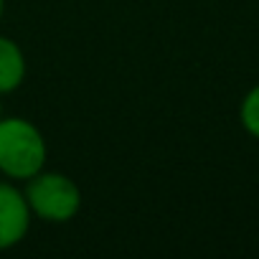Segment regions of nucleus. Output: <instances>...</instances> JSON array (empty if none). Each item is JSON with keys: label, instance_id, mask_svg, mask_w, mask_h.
<instances>
[{"label": "nucleus", "instance_id": "nucleus-1", "mask_svg": "<svg viewBox=\"0 0 259 259\" xmlns=\"http://www.w3.org/2000/svg\"><path fill=\"white\" fill-rule=\"evenodd\" d=\"M46 138L26 117H0V173L13 183H26L46 168Z\"/></svg>", "mask_w": 259, "mask_h": 259}, {"label": "nucleus", "instance_id": "nucleus-2", "mask_svg": "<svg viewBox=\"0 0 259 259\" xmlns=\"http://www.w3.org/2000/svg\"><path fill=\"white\" fill-rule=\"evenodd\" d=\"M31 213L46 224H66L81 211V188L59 170H38L23 188Z\"/></svg>", "mask_w": 259, "mask_h": 259}, {"label": "nucleus", "instance_id": "nucleus-3", "mask_svg": "<svg viewBox=\"0 0 259 259\" xmlns=\"http://www.w3.org/2000/svg\"><path fill=\"white\" fill-rule=\"evenodd\" d=\"M31 208L23 191L13 181L0 183V251L21 244L31 229Z\"/></svg>", "mask_w": 259, "mask_h": 259}, {"label": "nucleus", "instance_id": "nucleus-4", "mask_svg": "<svg viewBox=\"0 0 259 259\" xmlns=\"http://www.w3.org/2000/svg\"><path fill=\"white\" fill-rule=\"evenodd\" d=\"M26 74H28V64L23 49L13 38L0 36V94L16 92L26 81Z\"/></svg>", "mask_w": 259, "mask_h": 259}, {"label": "nucleus", "instance_id": "nucleus-5", "mask_svg": "<svg viewBox=\"0 0 259 259\" xmlns=\"http://www.w3.org/2000/svg\"><path fill=\"white\" fill-rule=\"evenodd\" d=\"M239 122L244 127V133L254 140H259V84H254L239 104Z\"/></svg>", "mask_w": 259, "mask_h": 259}, {"label": "nucleus", "instance_id": "nucleus-6", "mask_svg": "<svg viewBox=\"0 0 259 259\" xmlns=\"http://www.w3.org/2000/svg\"><path fill=\"white\" fill-rule=\"evenodd\" d=\"M3 11H6V0H0V21H3Z\"/></svg>", "mask_w": 259, "mask_h": 259}, {"label": "nucleus", "instance_id": "nucleus-7", "mask_svg": "<svg viewBox=\"0 0 259 259\" xmlns=\"http://www.w3.org/2000/svg\"><path fill=\"white\" fill-rule=\"evenodd\" d=\"M0 117H3V102H0Z\"/></svg>", "mask_w": 259, "mask_h": 259}]
</instances>
